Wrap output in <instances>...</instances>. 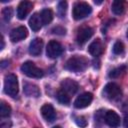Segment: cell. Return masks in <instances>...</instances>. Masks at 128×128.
Segmentation results:
<instances>
[{
	"mask_svg": "<svg viewBox=\"0 0 128 128\" xmlns=\"http://www.w3.org/2000/svg\"><path fill=\"white\" fill-rule=\"evenodd\" d=\"M64 67L72 72H83L88 67V59L84 56L75 55L67 60Z\"/></svg>",
	"mask_w": 128,
	"mask_h": 128,
	"instance_id": "6da1fadb",
	"label": "cell"
},
{
	"mask_svg": "<svg viewBox=\"0 0 128 128\" xmlns=\"http://www.w3.org/2000/svg\"><path fill=\"white\" fill-rule=\"evenodd\" d=\"M18 80L15 74L10 73L5 76L4 79V91L7 95L15 97L18 94Z\"/></svg>",
	"mask_w": 128,
	"mask_h": 128,
	"instance_id": "7a4b0ae2",
	"label": "cell"
},
{
	"mask_svg": "<svg viewBox=\"0 0 128 128\" xmlns=\"http://www.w3.org/2000/svg\"><path fill=\"white\" fill-rule=\"evenodd\" d=\"M92 12L91 6L86 2H77L72 10V16L75 20H81Z\"/></svg>",
	"mask_w": 128,
	"mask_h": 128,
	"instance_id": "3957f363",
	"label": "cell"
},
{
	"mask_svg": "<svg viewBox=\"0 0 128 128\" xmlns=\"http://www.w3.org/2000/svg\"><path fill=\"white\" fill-rule=\"evenodd\" d=\"M21 71L30 78H41L43 76V71L38 68L32 61H26L21 66Z\"/></svg>",
	"mask_w": 128,
	"mask_h": 128,
	"instance_id": "277c9868",
	"label": "cell"
},
{
	"mask_svg": "<svg viewBox=\"0 0 128 128\" xmlns=\"http://www.w3.org/2000/svg\"><path fill=\"white\" fill-rule=\"evenodd\" d=\"M62 52H63V47L58 41L51 40L48 42L46 48V54L49 58H57L62 54Z\"/></svg>",
	"mask_w": 128,
	"mask_h": 128,
	"instance_id": "5b68a950",
	"label": "cell"
},
{
	"mask_svg": "<svg viewBox=\"0 0 128 128\" xmlns=\"http://www.w3.org/2000/svg\"><path fill=\"white\" fill-rule=\"evenodd\" d=\"M103 93L106 96V98L114 100V99H117L119 96H121L122 92H121V88L118 84L110 82V83L106 84V86L104 87Z\"/></svg>",
	"mask_w": 128,
	"mask_h": 128,
	"instance_id": "8992f818",
	"label": "cell"
},
{
	"mask_svg": "<svg viewBox=\"0 0 128 128\" xmlns=\"http://www.w3.org/2000/svg\"><path fill=\"white\" fill-rule=\"evenodd\" d=\"M94 31L91 27L89 26H83L81 27L79 30H78V33H77V36H76V40H77V43L79 45H83L85 44L93 35Z\"/></svg>",
	"mask_w": 128,
	"mask_h": 128,
	"instance_id": "52a82bcc",
	"label": "cell"
},
{
	"mask_svg": "<svg viewBox=\"0 0 128 128\" xmlns=\"http://www.w3.org/2000/svg\"><path fill=\"white\" fill-rule=\"evenodd\" d=\"M92 100H93V95L90 92H85L76 98V100L74 101V106L75 108H78V109L85 108L90 105Z\"/></svg>",
	"mask_w": 128,
	"mask_h": 128,
	"instance_id": "ba28073f",
	"label": "cell"
},
{
	"mask_svg": "<svg viewBox=\"0 0 128 128\" xmlns=\"http://www.w3.org/2000/svg\"><path fill=\"white\" fill-rule=\"evenodd\" d=\"M27 35H28V31H27L26 27L19 26L17 28H14L13 30H11L9 37L12 42H19V41L23 40L24 38H26Z\"/></svg>",
	"mask_w": 128,
	"mask_h": 128,
	"instance_id": "9c48e42d",
	"label": "cell"
},
{
	"mask_svg": "<svg viewBox=\"0 0 128 128\" xmlns=\"http://www.w3.org/2000/svg\"><path fill=\"white\" fill-rule=\"evenodd\" d=\"M104 120H105V123L112 128H117L120 125V117L113 110H109L105 113Z\"/></svg>",
	"mask_w": 128,
	"mask_h": 128,
	"instance_id": "30bf717a",
	"label": "cell"
},
{
	"mask_svg": "<svg viewBox=\"0 0 128 128\" xmlns=\"http://www.w3.org/2000/svg\"><path fill=\"white\" fill-rule=\"evenodd\" d=\"M33 8V4L30 1H22L18 5L17 8V17L20 20H23L26 18V16L30 13V11Z\"/></svg>",
	"mask_w": 128,
	"mask_h": 128,
	"instance_id": "8fae6325",
	"label": "cell"
},
{
	"mask_svg": "<svg viewBox=\"0 0 128 128\" xmlns=\"http://www.w3.org/2000/svg\"><path fill=\"white\" fill-rule=\"evenodd\" d=\"M78 88H79L78 83L76 81L72 80V79L67 78V79H64L61 82V89L63 91H65L66 93H68V94H74V93H76L77 90H78Z\"/></svg>",
	"mask_w": 128,
	"mask_h": 128,
	"instance_id": "7c38bea8",
	"label": "cell"
},
{
	"mask_svg": "<svg viewBox=\"0 0 128 128\" xmlns=\"http://www.w3.org/2000/svg\"><path fill=\"white\" fill-rule=\"evenodd\" d=\"M41 114L43 116V118L48 121V122H52L55 120L56 118V112H55V109L54 107L47 103V104H44L42 107H41Z\"/></svg>",
	"mask_w": 128,
	"mask_h": 128,
	"instance_id": "4fadbf2b",
	"label": "cell"
},
{
	"mask_svg": "<svg viewBox=\"0 0 128 128\" xmlns=\"http://www.w3.org/2000/svg\"><path fill=\"white\" fill-rule=\"evenodd\" d=\"M43 48V40L41 38H35L30 42L29 53L33 56H38L41 54Z\"/></svg>",
	"mask_w": 128,
	"mask_h": 128,
	"instance_id": "5bb4252c",
	"label": "cell"
},
{
	"mask_svg": "<svg viewBox=\"0 0 128 128\" xmlns=\"http://www.w3.org/2000/svg\"><path fill=\"white\" fill-rule=\"evenodd\" d=\"M103 45L99 39L94 40L89 46H88V52L93 56H99L103 53Z\"/></svg>",
	"mask_w": 128,
	"mask_h": 128,
	"instance_id": "9a60e30c",
	"label": "cell"
},
{
	"mask_svg": "<svg viewBox=\"0 0 128 128\" xmlns=\"http://www.w3.org/2000/svg\"><path fill=\"white\" fill-rule=\"evenodd\" d=\"M23 91L27 96L30 97H39L40 96V89L37 85L32 83H24Z\"/></svg>",
	"mask_w": 128,
	"mask_h": 128,
	"instance_id": "2e32d148",
	"label": "cell"
},
{
	"mask_svg": "<svg viewBox=\"0 0 128 128\" xmlns=\"http://www.w3.org/2000/svg\"><path fill=\"white\" fill-rule=\"evenodd\" d=\"M42 25H43V22H42L41 16L38 13H34L30 17V19H29V26H30V28L33 31H38V30L41 29Z\"/></svg>",
	"mask_w": 128,
	"mask_h": 128,
	"instance_id": "e0dca14e",
	"label": "cell"
},
{
	"mask_svg": "<svg viewBox=\"0 0 128 128\" xmlns=\"http://www.w3.org/2000/svg\"><path fill=\"white\" fill-rule=\"evenodd\" d=\"M111 10L115 15H121L125 11V3L121 0H116L111 5Z\"/></svg>",
	"mask_w": 128,
	"mask_h": 128,
	"instance_id": "ac0fdd59",
	"label": "cell"
},
{
	"mask_svg": "<svg viewBox=\"0 0 128 128\" xmlns=\"http://www.w3.org/2000/svg\"><path fill=\"white\" fill-rule=\"evenodd\" d=\"M40 16L44 25L49 24L53 20V12L51 9H43L40 13Z\"/></svg>",
	"mask_w": 128,
	"mask_h": 128,
	"instance_id": "d6986e66",
	"label": "cell"
},
{
	"mask_svg": "<svg viewBox=\"0 0 128 128\" xmlns=\"http://www.w3.org/2000/svg\"><path fill=\"white\" fill-rule=\"evenodd\" d=\"M128 69L127 65H121L119 67H116L114 69H112L109 73V77L110 78H118L120 75H122L123 73H125Z\"/></svg>",
	"mask_w": 128,
	"mask_h": 128,
	"instance_id": "ffe728a7",
	"label": "cell"
},
{
	"mask_svg": "<svg viewBox=\"0 0 128 128\" xmlns=\"http://www.w3.org/2000/svg\"><path fill=\"white\" fill-rule=\"evenodd\" d=\"M57 100L63 105H68L70 103V96L68 93L61 89L57 92Z\"/></svg>",
	"mask_w": 128,
	"mask_h": 128,
	"instance_id": "44dd1931",
	"label": "cell"
},
{
	"mask_svg": "<svg viewBox=\"0 0 128 128\" xmlns=\"http://www.w3.org/2000/svg\"><path fill=\"white\" fill-rule=\"evenodd\" d=\"M11 114V107L5 102H1L0 105V115L1 117H8Z\"/></svg>",
	"mask_w": 128,
	"mask_h": 128,
	"instance_id": "7402d4cb",
	"label": "cell"
},
{
	"mask_svg": "<svg viewBox=\"0 0 128 128\" xmlns=\"http://www.w3.org/2000/svg\"><path fill=\"white\" fill-rule=\"evenodd\" d=\"M123 51H124V44L121 41H116L113 45V53L116 55H119L123 53Z\"/></svg>",
	"mask_w": 128,
	"mask_h": 128,
	"instance_id": "603a6c76",
	"label": "cell"
},
{
	"mask_svg": "<svg viewBox=\"0 0 128 128\" xmlns=\"http://www.w3.org/2000/svg\"><path fill=\"white\" fill-rule=\"evenodd\" d=\"M13 16V10L11 7H5L2 10V17L5 21H9Z\"/></svg>",
	"mask_w": 128,
	"mask_h": 128,
	"instance_id": "cb8c5ba5",
	"label": "cell"
},
{
	"mask_svg": "<svg viewBox=\"0 0 128 128\" xmlns=\"http://www.w3.org/2000/svg\"><path fill=\"white\" fill-rule=\"evenodd\" d=\"M67 10V2L66 1H61L58 4V13L60 15V17H63L66 13Z\"/></svg>",
	"mask_w": 128,
	"mask_h": 128,
	"instance_id": "d4e9b609",
	"label": "cell"
},
{
	"mask_svg": "<svg viewBox=\"0 0 128 128\" xmlns=\"http://www.w3.org/2000/svg\"><path fill=\"white\" fill-rule=\"evenodd\" d=\"M75 123L81 127V128H85L87 125H88V121L86 120V118L84 116H78L75 118Z\"/></svg>",
	"mask_w": 128,
	"mask_h": 128,
	"instance_id": "484cf974",
	"label": "cell"
},
{
	"mask_svg": "<svg viewBox=\"0 0 128 128\" xmlns=\"http://www.w3.org/2000/svg\"><path fill=\"white\" fill-rule=\"evenodd\" d=\"M51 32L53 33V34H56V35H65V33H66V29L64 28V27H62V26H55L54 28H52V30H51Z\"/></svg>",
	"mask_w": 128,
	"mask_h": 128,
	"instance_id": "4316f807",
	"label": "cell"
},
{
	"mask_svg": "<svg viewBox=\"0 0 128 128\" xmlns=\"http://www.w3.org/2000/svg\"><path fill=\"white\" fill-rule=\"evenodd\" d=\"M123 125L125 128H128V114H126L124 116V120H123Z\"/></svg>",
	"mask_w": 128,
	"mask_h": 128,
	"instance_id": "83f0119b",
	"label": "cell"
},
{
	"mask_svg": "<svg viewBox=\"0 0 128 128\" xmlns=\"http://www.w3.org/2000/svg\"><path fill=\"white\" fill-rule=\"evenodd\" d=\"M6 66H8V61H7V60L1 61V68H4V67H6Z\"/></svg>",
	"mask_w": 128,
	"mask_h": 128,
	"instance_id": "f1b7e54d",
	"label": "cell"
},
{
	"mask_svg": "<svg viewBox=\"0 0 128 128\" xmlns=\"http://www.w3.org/2000/svg\"><path fill=\"white\" fill-rule=\"evenodd\" d=\"M4 48V39H3V37L1 38V49H3Z\"/></svg>",
	"mask_w": 128,
	"mask_h": 128,
	"instance_id": "f546056e",
	"label": "cell"
},
{
	"mask_svg": "<svg viewBox=\"0 0 128 128\" xmlns=\"http://www.w3.org/2000/svg\"><path fill=\"white\" fill-rule=\"evenodd\" d=\"M102 2L101 1H95V4H101Z\"/></svg>",
	"mask_w": 128,
	"mask_h": 128,
	"instance_id": "4dcf8cb0",
	"label": "cell"
},
{
	"mask_svg": "<svg viewBox=\"0 0 128 128\" xmlns=\"http://www.w3.org/2000/svg\"><path fill=\"white\" fill-rule=\"evenodd\" d=\"M53 128H61V127H60V126H54Z\"/></svg>",
	"mask_w": 128,
	"mask_h": 128,
	"instance_id": "1f68e13d",
	"label": "cell"
},
{
	"mask_svg": "<svg viewBox=\"0 0 128 128\" xmlns=\"http://www.w3.org/2000/svg\"><path fill=\"white\" fill-rule=\"evenodd\" d=\"M127 38H128V30H127Z\"/></svg>",
	"mask_w": 128,
	"mask_h": 128,
	"instance_id": "d6a6232c",
	"label": "cell"
}]
</instances>
